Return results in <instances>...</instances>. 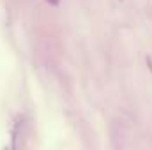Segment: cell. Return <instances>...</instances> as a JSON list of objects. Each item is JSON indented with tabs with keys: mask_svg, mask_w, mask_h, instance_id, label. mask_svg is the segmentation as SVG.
<instances>
[{
	"mask_svg": "<svg viewBox=\"0 0 152 150\" xmlns=\"http://www.w3.org/2000/svg\"><path fill=\"white\" fill-rule=\"evenodd\" d=\"M46 2H48V4H51V5H58V2H60V0H46Z\"/></svg>",
	"mask_w": 152,
	"mask_h": 150,
	"instance_id": "6da1fadb",
	"label": "cell"
}]
</instances>
